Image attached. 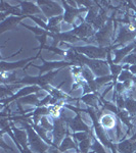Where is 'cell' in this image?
Segmentation results:
<instances>
[{"label":"cell","mask_w":136,"mask_h":153,"mask_svg":"<svg viewBox=\"0 0 136 153\" xmlns=\"http://www.w3.org/2000/svg\"><path fill=\"white\" fill-rule=\"evenodd\" d=\"M28 120H19L22 125L25 127L27 133H28V139H29V145L34 151L37 153H47L50 145H47V143H44L42 141L41 137L37 134V132L33 129L31 124H29Z\"/></svg>","instance_id":"6da1fadb"},{"label":"cell","mask_w":136,"mask_h":153,"mask_svg":"<svg viewBox=\"0 0 136 153\" xmlns=\"http://www.w3.org/2000/svg\"><path fill=\"white\" fill-rule=\"evenodd\" d=\"M81 112H87L89 115H90L91 120H92V123H93V127H94V130H95V133H96V136H97L98 140L100 141V143L102 145H105V147L110 148L112 151L116 150V148L114 145L112 144V142L110 141V139L108 138V135L107 133L105 132V129L100 126L99 124V115L95 112L94 108H87V109H81Z\"/></svg>","instance_id":"7a4b0ae2"},{"label":"cell","mask_w":136,"mask_h":153,"mask_svg":"<svg viewBox=\"0 0 136 153\" xmlns=\"http://www.w3.org/2000/svg\"><path fill=\"white\" fill-rule=\"evenodd\" d=\"M82 65L83 66H88L91 71L94 74V76H96L97 78L108 76V73H111L110 65H108V61L100 60V59H90L84 55Z\"/></svg>","instance_id":"3957f363"},{"label":"cell","mask_w":136,"mask_h":153,"mask_svg":"<svg viewBox=\"0 0 136 153\" xmlns=\"http://www.w3.org/2000/svg\"><path fill=\"white\" fill-rule=\"evenodd\" d=\"M58 74V71H49V73L45 74V75L38 76H25L22 80H16L14 84H21V85H36L39 86L41 89H43L45 86H47L49 83L54 79V76Z\"/></svg>","instance_id":"277c9868"},{"label":"cell","mask_w":136,"mask_h":153,"mask_svg":"<svg viewBox=\"0 0 136 153\" xmlns=\"http://www.w3.org/2000/svg\"><path fill=\"white\" fill-rule=\"evenodd\" d=\"M74 51H77L85 55L86 57L90 59H103L108 56V52L110 47H96V46L88 45V46H77V47H72Z\"/></svg>","instance_id":"5b68a950"},{"label":"cell","mask_w":136,"mask_h":153,"mask_svg":"<svg viewBox=\"0 0 136 153\" xmlns=\"http://www.w3.org/2000/svg\"><path fill=\"white\" fill-rule=\"evenodd\" d=\"M114 14L112 16V18L108 19L105 26L95 33V39L99 47H107L111 42V37H112L114 31V16H115Z\"/></svg>","instance_id":"8992f818"},{"label":"cell","mask_w":136,"mask_h":153,"mask_svg":"<svg viewBox=\"0 0 136 153\" xmlns=\"http://www.w3.org/2000/svg\"><path fill=\"white\" fill-rule=\"evenodd\" d=\"M40 7L41 11L48 19L54 16H64V9L61 5H58L55 1H47V0H38L36 1Z\"/></svg>","instance_id":"52a82bcc"},{"label":"cell","mask_w":136,"mask_h":153,"mask_svg":"<svg viewBox=\"0 0 136 153\" xmlns=\"http://www.w3.org/2000/svg\"><path fill=\"white\" fill-rule=\"evenodd\" d=\"M59 117L65 120L66 124L69 126V128H70L74 133H77V132H88L89 133L91 131V129H89L88 126L82 120L81 112H77V115H76L75 117L71 118V117H65L63 109H61V113H59Z\"/></svg>","instance_id":"ba28073f"},{"label":"cell","mask_w":136,"mask_h":153,"mask_svg":"<svg viewBox=\"0 0 136 153\" xmlns=\"http://www.w3.org/2000/svg\"><path fill=\"white\" fill-rule=\"evenodd\" d=\"M136 37V30H133L132 27H122L118 33L116 40H114V45L111 46V49H117L119 46H122L128 42H133Z\"/></svg>","instance_id":"9c48e42d"},{"label":"cell","mask_w":136,"mask_h":153,"mask_svg":"<svg viewBox=\"0 0 136 153\" xmlns=\"http://www.w3.org/2000/svg\"><path fill=\"white\" fill-rule=\"evenodd\" d=\"M53 146L58 147L61 145L65 137L69 136L68 130L66 128V122L61 117H54L53 120Z\"/></svg>","instance_id":"30bf717a"},{"label":"cell","mask_w":136,"mask_h":153,"mask_svg":"<svg viewBox=\"0 0 136 153\" xmlns=\"http://www.w3.org/2000/svg\"><path fill=\"white\" fill-rule=\"evenodd\" d=\"M41 60L43 61V65L42 66H39V65H33L32 63H28V65L27 66H34V68H38L39 71H40V76L43 75L44 73H49V71H53L55 70H59V68H65V66H71V65H74L76 66L75 63L73 62H69V61H66V60H63V61H52V62H47V61H45L43 58L41 57ZM26 66V68H27Z\"/></svg>","instance_id":"8fae6325"},{"label":"cell","mask_w":136,"mask_h":153,"mask_svg":"<svg viewBox=\"0 0 136 153\" xmlns=\"http://www.w3.org/2000/svg\"><path fill=\"white\" fill-rule=\"evenodd\" d=\"M63 6L65 8V13H64V21L68 24H73L74 19L77 16H80L82 12L88 11V8L86 7H76V6H72L68 3L67 1H61Z\"/></svg>","instance_id":"7c38bea8"},{"label":"cell","mask_w":136,"mask_h":153,"mask_svg":"<svg viewBox=\"0 0 136 153\" xmlns=\"http://www.w3.org/2000/svg\"><path fill=\"white\" fill-rule=\"evenodd\" d=\"M71 32L75 36H77L80 40H83L85 42H89L87 38H89V37H91L93 35L95 36V33H96L94 31V29H93L92 25L87 24V23H85V22H83L80 26L75 27Z\"/></svg>","instance_id":"4fadbf2b"},{"label":"cell","mask_w":136,"mask_h":153,"mask_svg":"<svg viewBox=\"0 0 136 153\" xmlns=\"http://www.w3.org/2000/svg\"><path fill=\"white\" fill-rule=\"evenodd\" d=\"M40 90H41V88L39 87V86H36V85H31V86H28V87L22 88L18 93H16L14 95L10 96L9 98H6V99H1V103L3 104V107H4V106L7 105L8 103L12 102V101L19 100V98L25 97V96H28V95H31V94H33V93H35V92H39Z\"/></svg>","instance_id":"5bb4252c"},{"label":"cell","mask_w":136,"mask_h":153,"mask_svg":"<svg viewBox=\"0 0 136 153\" xmlns=\"http://www.w3.org/2000/svg\"><path fill=\"white\" fill-rule=\"evenodd\" d=\"M41 53V51L39 50L38 53H37L36 56L34 57H31V58H28V59H24V60H19V61H16V62H11V63H8V62H4V61H1L0 63V68H1V73L4 74L5 71H13V70H18V68H26L28 65V62L30 61L34 60V59H37V58H41V56H39Z\"/></svg>","instance_id":"9a60e30c"},{"label":"cell","mask_w":136,"mask_h":153,"mask_svg":"<svg viewBox=\"0 0 136 153\" xmlns=\"http://www.w3.org/2000/svg\"><path fill=\"white\" fill-rule=\"evenodd\" d=\"M135 47H136V41H133V42H131L129 45L125 46V47H123V48L114 49L113 51H114V54H115V58L113 59L114 63L118 65L119 62H121V61L129 54V52H131L132 50H134Z\"/></svg>","instance_id":"2e32d148"},{"label":"cell","mask_w":136,"mask_h":153,"mask_svg":"<svg viewBox=\"0 0 136 153\" xmlns=\"http://www.w3.org/2000/svg\"><path fill=\"white\" fill-rule=\"evenodd\" d=\"M26 19V16H8L4 19L3 22H1L0 24V33H4L6 31H9V30H13L16 27V25L21 23L22 19Z\"/></svg>","instance_id":"e0dca14e"},{"label":"cell","mask_w":136,"mask_h":153,"mask_svg":"<svg viewBox=\"0 0 136 153\" xmlns=\"http://www.w3.org/2000/svg\"><path fill=\"white\" fill-rule=\"evenodd\" d=\"M99 95H97V93H89V94L83 95L81 98H79V100L83 101L85 104L90 106L91 108L94 109H98V105L102 106V102L100 100V97H98Z\"/></svg>","instance_id":"ac0fdd59"},{"label":"cell","mask_w":136,"mask_h":153,"mask_svg":"<svg viewBox=\"0 0 136 153\" xmlns=\"http://www.w3.org/2000/svg\"><path fill=\"white\" fill-rule=\"evenodd\" d=\"M22 7V12L23 16H29L32 14H39L41 13V9L38 5H36L32 1H19Z\"/></svg>","instance_id":"d6986e66"},{"label":"cell","mask_w":136,"mask_h":153,"mask_svg":"<svg viewBox=\"0 0 136 153\" xmlns=\"http://www.w3.org/2000/svg\"><path fill=\"white\" fill-rule=\"evenodd\" d=\"M111 51H112V49H111V46H110V50H108V56H107V61L108 62V65H110L111 74H112V76H113V82L116 85V81L118 80V76L121 74V71L124 70V66H123V65H116V63H114Z\"/></svg>","instance_id":"ffe728a7"},{"label":"cell","mask_w":136,"mask_h":153,"mask_svg":"<svg viewBox=\"0 0 136 153\" xmlns=\"http://www.w3.org/2000/svg\"><path fill=\"white\" fill-rule=\"evenodd\" d=\"M116 148L121 153H135L136 151V141L132 139H127L121 141L116 145Z\"/></svg>","instance_id":"44dd1931"},{"label":"cell","mask_w":136,"mask_h":153,"mask_svg":"<svg viewBox=\"0 0 136 153\" xmlns=\"http://www.w3.org/2000/svg\"><path fill=\"white\" fill-rule=\"evenodd\" d=\"M100 8H101V6H99V4H98L97 2H93L92 5L88 8L87 16H86L84 22L87 24L92 25L93 22L95 21V19L97 18L98 13H99V12H98V9H100Z\"/></svg>","instance_id":"7402d4cb"},{"label":"cell","mask_w":136,"mask_h":153,"mask_svg":"<svg viewBox=\"0 0 136 153\" xmlns=\"http://www.w3.org/2000/svg\"><path fill=\"white\" fill-rule=\"evenodd\" d=\"M117 120L113 115L105 113L99 117V124L103 129H114L117 125Z\"/></svg>","instance_id":"603a6c76"},{"label":"cell","mask_w":136,"mask_h":153,"mask_svg":"<svg viewBox=\"0 0 136 153\" xmlns=\"http://www.w3.org/2000/svg\"><path fill=\"white\" fill-rule=\"evenodd\" d=\"M107 21H108V16H107V10H105V8H102V7H101V8H100V12L98 13L97 18H96L95 21L92 23L93 29L100 30L101 28H103V27L105 26V24H107Z\"/></svg>","instance_id":"cb8c5ba5"},{"label":"cell","mask_w":136,"mask_h":153,"mask_svg":"<svg viewBox=\"0 0 136 153\" xmlns=\"http://www.w3.org/2000/svg\"><path fill=\"white\" fill-rule=\"evenodd\" d=\"M58 149H59V151H61V153L67 151V150H69V149H76V150H77V153H79L78 152L77 145H76V143L74 142L73 140H72V138L70 137V135L67 136L65 139L63 140V142H61V145H59Z\"/></svg>","instance_id":"d4e9b609"},{"label":"cell","mask_w":136,"mask_h":153,"mask_svg":"<svg viewBox=\"0 0 136 153\" xmlns=\"http://www.w3.org/2000/svg\"><path fill=\"white\" fill-rule=\"evenodd\" d=\"M117 117L123 124H125L128 127V133L130 132L131 129L133 128V125L131 124V115L129 114V112L127 110H120V112L117 114Z\"/></svg>","instance_id":"484cf974"},{"label":"cell","mask_w":136,"mask_h":153,"mask_svg":"<svg viewBox=\"0 0 136 153\" xmlns=\"http://www.w3.org/2000/svg\"><path fill=\"white\" fill-rule=\"evenodd\" d=\"M28 122L30 123V124L32 125V127H33V129L36 131L37 134H38L39 136L41 137L42 140H44L45 141V143H47V144H49L50 146H53V142H51V140H49L47 137H46V131L45 129H43V128L41 127V126H38V125H35L34 123H32L31 120H28Z\"/></svg>","instance_id":"4316f807"},{"label":"cell","mask_w":136,"mask_h":153,"mask_svg":"<svg viewBox=\"0 0 136 153\" xmlns=\"http://www.w3.org/2000/svg\"><path fill=\"white\" fill-rule=\"evenodd\" d=\"M125 109L129 112L131 117L135 118L136 117V100H134L131 97H128L127 99L125 100Z\"/></svg>","instance_id":"83f0119b"},{"label":"cell","mask_w":136,"mask_h":153,"mask_svg":"<svg viewBox=\"0 0 136 153\" xmlns=\"http://www.w3.org/2000/svg\"><path fill=\"white\" fill-rule=\"evenodd\" d=\"M130 80L134 84H136V76H134V75L128 70H123L118 76V81L121 83H124L126 81H130Z\"/></svg>","instance_id":"f1b7e54d"},{"label":"cell","mask_w":136,"mask_h":153,"mask_svg":"<svg viewBox=\"0 0 136 153\" xmlns=\"http://www.w3.org/2000/svg\"><path fill=\"white\" fill-rule=\"evenodd\" d=\"M19 103H22V104H32V105H38L39 103V98L37 95H28V96H25V97L19 98L18 100Z\"/></svg>","instance_id":"f546056e"},{"label":"cell","mask_w":136,"mask_h":153,"mask_svg":"<svg viewBox=\"0 0 136 153\" xmlns=\"http://www.w3.org/2000/svg\"><path fill=\"white\" fill-rule=\"evenodd\" d=\"M81 76H82V78L84 79V81H85L86 83L95 80V79H94V74H93L92 71H91L90 68H89L88 66H86V65H84V66L81 68Z\"/></svg>","instance_id":"4dcf8cb0"},{"label":"cell","mask_w":136,"mask_h":153,"mask_svg":"<svg viewBox=\"0 0 136 153\" xmlns=\"http://www.w3.org/2000/svg\"><path fill=\"white\" fill-rule=\"evenodd\" d=\"M64 19V16H54V18L49 19L48 21V25H47V29L46 31H50V29H55L59 27V24Z\"/></svg>","instance_id":"1f68e13d"},{"label":"cell","mask_w":136,"mask_h":153,"mask_svg":"<svg viewBox=\"0 0 136 153\" xmlns=\"http://www.w3.org/2000/svg\"><path fill=\"white\" fill-rule=\"evenodd\" d=\"M114 101H116V104L119 110H123V108H125V99L123 97L122 94H118L116 91H114Z\"/></svg>","instance_id":"d6a6232c"},{"label":"cell","mask_w":136,"mask_h":153,"mask_svg":"<svg viewBox=\"0 0 136 153\" xmlns=\"http://www.w3.org/2000/svg\"><path fill=\"white\" fill-rule=\"evenodd\" d=\"M79 150H80V153H88L89 149L91 148L90 145V137L87 138V139L83 140V141L79 142Z\"/></svg>","instance_id":"836d02e7"},{"label":"cell","mask_w":136,"mask_h":153,"mask_svg":"<svg viewBox=\"0 0 136 153\" xmlns=\"http://www.w3.org/2000/svg\"><path fill=\"white\" fill-rule=\"evenodd\" d=\"M91 149L93 150V153H107L102 144L100 142H98L95 138H93V143L91 145Z\"/></svg>","instance_id":"e575fe53"},{"label":"cell","mask_w":136,"mask_h":153,"mask_svg":"<svg viewBox=\"0 0 136 153\" xmlns=\"http://www.w3.org/2000/svg\"><path fill=\"white\" fill-rule=\"evenodd\" d=\"M111 81H113L112 75L105 76H99V78H96L95 79V83H96V85H97L98 89H99L100 87H102L103 85H105L107 83L111 82Z\"/></svg>","instance_id":"d590c367"},{"label":"cell","mask_w":136,"mask_h":153,"mask_svg":"<svg viewBox=\"0 0 136 153\" xmlns=\"http://www.w3.org/2000/svg\"><path fill=\"white\" fill-rule=\"evenodd\" d=\"M89 136H90V132L89 133L88 132H77V133H74V134L72 135V137L75 140H77V141L81 142V141H83V140L89 138Z\"/></svg>","instance_id":"8d00e7d4"},{"label":"cell","mask_w":136,"mask_h":153,"mask_svg":"<svg viewBox=\"0 0 136 153\" xmlns=\"http://www.w3.org/2000/svg\"><path fill=\"white\" fill-rule=\"evenodd\" d=\"M40 122H41V127L43 129H45L46 131H53V125H51L49 123L48 118L46 117H42Z\"/></svg>","instance_id":"74e56055"},{"label":"cell","mask_w":136,"mask_h":153,"mask_svg":"<svg viewBox=\"0 0 136 153\" xmlns=\"http://www.w3.org/2000/svg\"><path fill=\"white\" fill-rule=\"evenodd\" d=\"M122 62H124V63H130L131 65H136V54L135 53L128 54V55L126 56V57L122 60Z\"/></svg>","instance_id":"f35d334b"},{"label":"cell","mask_w":136,"mask_h":153,"mask_svg":"<svg viewBox=\"0 0 136 153\" xmlns=\"http://www.w3.org/2000/svg\"><path fill=\"white\" fill-rule=\"evenodd\" d=\"M115 88H116V89H115V91L118 93V94H123V92H124V90H125L124 85H123V83H121V82L116 83Z\"/></svg>","instance_id":"ab89813d"},{"label":"cell","mask_w":136,"mask_h":153,"mask_svg":"<svg viewBox=\"0 0 136 153\" xmlns=\"http://www.w3.org/2000/svg\"><path fill=\"white\" fill-rule=\"evenodd\" d=\"M50 100H51V95H47L45 98H43L41 101H39V103H38V107H42V106H44V105H46L47 103L50 102Z\"/></svg>","instance_id":"60d3db41"},{"label":"cell","mask_w":136,"mask_h":153,"mask_svg":"<svg viewBox=\"0 0 136 153\" xmlns=\"http://www.w3.org/2000/svg\"><path fill=\"white\" fill-rule=\"evenodd\" d=\"M128 7L134 10V12H135V18H136V6L134 5V2H128ZM133 25H134V27H136V19L134 21V24H133Z\"/></svg>","instance_id":"b9f144b4"},{"label":"cell","mask_w":136,"mask_h":153,"mask_svg":"<svg viewBox=\"0 0 136 153\" xmlns=\"http://www.w3.org/2000/svg\"><path fill=\"white\" fill-rule=\"evenodd\" d=\"M47 153H61L59 151V149H58V147L55 146H50L48 149V152Z\"/></svg>","instance_id":"7bdbcfd3"},{"label":"cell","mask_w":136,"mask_h":153,"mask_svg":"<svg viewBox=\"0 0 136 153\" xmlns=\"http://www.w3.org/2000/svg\"><path fill=\"white\" fill-rule=\"evenodd\" d=\"M132 81H126V82H124L123 83V85H124V87H125V89H129L130 87H131V85H132Z\"/></svg>","instance_id":"ee69618b"},{"label":"cell","mask_w":136,"mask_h":153,"mask_svg":"<svg viewBox=\"0 0 136 153\" xmlns=\"http://www.w3.org/2000/svg\"><path fill=\"white\" fill-rule=\"evenodd\" d=\"M129 71H131L133 75H136V65H130L129 66Z\"/></svg>","instance_id":"f6af8a7d"},{"label":"cell","mask_w":136,"mask_h":153,"mask_svg":"<svg viewBox=\"0 0 136 153\" xmlns=\"http://www.w3.org/2000/svg\"><path fill=\"white\" fill-rule=\"evenodd\" d=\"M1 147H2V148H5V149L10 150V151H13V149H12V148L8 147V146H6V145H5V143H4L3 140H1Z\"/></svg>","instance_id":"bcb514c9"},{"label":"cell","mask_w":136,"mask_h":153,"mask_svg":"<svg viewBox=\"0 0 136 153\" xmlns=\"http://www.w3.org/2000/svg\"><path fill=\"white\" fill-rule=\"evenodd\" d=\"M112 152H113V153H118V152H117V149H116L115 151H112Z\"/></svg>","instance_id":"7dc6e473"},{"label":"cell","mask_w":136,"mask_h":153,"mask_svg":"<svg viewBox=\"0 0 136 153\" xmlns=\"http://www.w3.org/2000/svg\"><path fill=\"white\" fill-rule=\"evenodd\" d=\"M134 3H136V1H135V2H134Z\"/></svg>","instance_id":"c3c4849f"}]
</instances>
